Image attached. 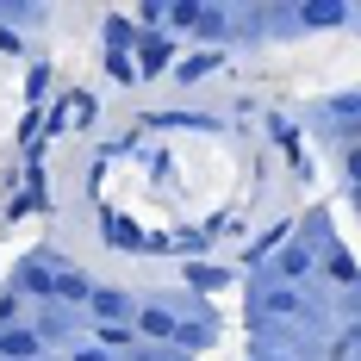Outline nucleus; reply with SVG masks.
<instances>
[{
  "mask_svg": "<svg viewBox=\"0 0 361 361\" xmlns=\"http://www.w3.org/2000/svg\"><path fill=\"white\" fill-rule=\"evenodd\" d=\"M0 349H6V355H32L37 336H32V330H13V336H0Z\"/></svg>",
  "mask_w": 361,
  "mask_h": 361,
  "instance_id": "nucleus-1",
  "label": "nucleus"
},
{
  "mask_svg": "<svg viewBox=\"0 0 361 361\" xmlns=\"http://www.w3.org/2000/svg\"><path fill=\"white\" fill-rule=\"evenodd\" d=\"M56 299H87V281L81 274H56Z\"/></svg>",
  "mask_w": 361,
  "mask_h": 361,
  "instance_id": "nucleus-2",
  "label": "nucleus"
},
{
  "mask_svg": "<svg viewBox=\"0 0 361 361\" xmlns=\"http://www.w3.org/2000/svg\"><path fill=\"white\" fill-rule=\"evenodd\" d=\"M87 299H94V312H100V318H118V312H125V299H118V293H87Z\"/></svg>",
  "mask_w": 361,
  "mask_h": 361,
  "instance_id": "nucleus-3",
  "label": "nucleus"
},
{
  "mask_svg": "<svg viewBox=\"0 0 361 361\" xmlns=\"http://www.w3.org/2000/svg\"><path fill=\"white\" fill-rule=\"evenodd\" d=\"M162 63H169V44H162V37H149V44H144V69H162Z\"/></svg>",
  "mask_w": 361,
  "mask_h": 361,
  "instance_id": "nucleus-4",
  "label": "nucleus"
},
{
  "mask_svg": "<svg viewBox=\"0 0 361 361\" xmlns=\"http://www.w3.org/2000/svg\"><path fill=\"white\" fill-rule=\"evenodd\" d=\"M281 268H287V274H305V268H312V250H287V255H281Z\"/></svg>",
  "mask_w": 361,
  "mask_h": 361,
  "instance_id": "nucleus-5",
  "label": "nucleus"
},
{
  "mask_svg": "<svg viewBox=\"0 0 361 361\" xmlns=\"http://www.w3.org/2000/svg\"><path fill=\"white\" fill-rule=\"evenodd\" d=\"M144 330H149V336H175V318H162V312H144Z\"/></svg>",
  "mask_w": 361,
  "mask_h": 361,
  "instance_id": "nucleus-6",
  "label": "nucleus"
},
{
  "mask_svg": "<svg viewBox=\"0 0 361 361\" xmlns=\"http://www.w3.org/2000/svg\"><path fill=\"white\" fill-rule=\"evenodd\" d=\"M305 19H312V25H336V19H343V6H312Z\"/></svg>",
  "mask_w": 361,
  "mask_h": 361,
  "instance_id": "nucleus-7",
  "label": "nucleus"
},
{
  "mask_svg": "<svg viewBox=\"0 0 361 361\" xmlns=\"http://www.w3.org/2000/svg\"><path fill=\"white\" fill-rule=\"evenodd\" d=\"M268 312H274V318H287V312H299V299H293V293H274V299H268Z\"/></svg>",
  "mask_w": 361,
  "mask_h": 361,
  "instance_id": "nucleus-8",
  "label": "nucleus"
},
{
  "mask_svg": "<svg viewBox=\"0 0 361 361\" xmlns=\"http://www.w3.org/2000/svg\"><path fill=\"white\" fill-rule=\"evenodd\" d=\"M175 343H187V349H200V343H206V330H193V324H175Z\"/></svg>",
  "mask_w": 361,
  "mask_h": 361,
  "instance_id": "nucleus-9",
  "label": "nucleus"
},
{
  "mask_svg": "<svg viewBox=\"0 0 361 361\" xmlns=\"http://www.w3.org/2000/svg\"><path fill=\"white\" fill-rule=\"evenodd\" d=\"M349 169H355V175H361V149H355V156H349Z\"/></svg>",
  "mask_w": 361,
  "mask_h": 361,
  "instance_id": "nucleus-10",
  "label": "nucleus"
},
{
  "mask_svg": "<svg viewBox=\"0 0 361 361\" xmlns=\"http://www.w3.org/2000/svg\"><path fill=\"white\" fill-rule=\"evenodd\" d=\"M81 361H106V355H81Z\"/></svg>",
  "mask_w": 361,
  "mask_h": 361,
  "instance_id": "nucleus-11",
  "label": "nucleus"
}]
</instances>
